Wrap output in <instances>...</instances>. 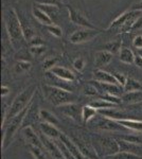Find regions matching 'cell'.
<instances>
[{"label":"cell","mask_w":142,"mask_h":159,"mask_svg":"<svg viewBox=\"0 0 142 159\" xmlns=\"http://www.w3.org/2000/svg\"><path fill=\"white\" fill-rule=\"evenodd\" d=\"M42 89L45 99L53 106L61 107L69 103H74L76 97L66 89L49 85V84H43Z\"/></svg>","instance_id":"cell-1"},{"label":"cell","mask_w":142,"mask_h":159,"mask_svg":"<svg viewBox=\"0 0 142 159\" xmlns=\"http://www.w3.org/2000/svg\"><path fill=\"white\" fill-rule=\"evenodd\" d=\"M35 92H36V86L34 85L27 87V88L20 92L16 98L14 99V101H13V103L10 106L9 110L7 111V119L9 120L13 119V118L16 117L17 115H19L21 111H24L28 106H30V103L32 102Z\"/></svg>","instance_id":"cell-2"},{"label":"cell","mask_w":142,"mask_h":159,"mask_svg":"<svg viewBox=\"0 0 142 159\" xmlns=\"http://www.w3.org/2000/svg\"><path fill=\"white\" fill-rule=\"evenodd\" d=\"M4 25L10 37L12 45L19 43L24 37V33L21 29V22H20L19 15L17 14L14 9H9L4 15Z\"/></svg>","instance_id":"cell-3"},{"label":"cell","mask_w":142,"mask_h":159,"mask_svg":"<svg viewBox=\"0 0 142 159\" xmlns=\"http://www.w3.org/2000/svg\"><path fill=\"white\" fill-rule=\"evenodd\" d=\"M30 109V106H28L24 111H21L19 115H17L16 117H14L13 119H11L7 123L6 129L3 132V135L1 136V147L3 150L9 147L11 144V142L13 141L15 137V134L18 132V129H20V126L24 123L25 117L28 116V111Z\"/></svg>","instance_id":"cell-4"},{"label":"cell","mask_w":142,"mask_h":159,"mask_svg":"<svg viewBox=\"0 0 142 159\" xmlns=\"http://www.w3.org/2000/svg\"><path fill=\"white\" fill-rule=\"evenodd\" d=\"M141 14H142L141 12L134 11V10L124 12L123 14H121L120 16L117 17V18L113 20L112 24H110L108 29L118 27V28H120V29L122 28V29H124V30H131L134 25V22L136 21L138 17H140Z\"/></svg>","instance_id":"cell-5"},{"label":"cell","mask_w":142,"mask_h":159,"mask_svg":"<svg viewBox=\"0 0 142 159\" xmlns=\"http://www.w3.org/2000/svg\"><path fill=\"white\" fill-rule=\"evenodd\" d=\"M99 30L98 29H80L74 31L70 35L69 40L72 43H83L86 42H90L92 38H94L97 35H99Z\"/></svg>","instance_id":"cell-6"},{"label":"cell","mask_w":142,"mask_h":159,"mask_svg":"<svg viewBox=\"0 0 142 159\" xmlns=\"http://www.w3.org/2000/svg\"><path fill=\"white\" fill-rule=\"evenodd\" d=\"M67 10H68V13H69V19H70V21L72 24L80 25V27H82L83 29H94V30L97 29V28L87 19V17L82 14L80 11H77V10L73 9V7H67Z\"/></svg>","instance_id":"cell-7"},{"label":"cell","mask_w":142,"mask_h":159,"mask_svg":"<svg viewBox=\"0 0 142 159\" xmlns=\"http://www.w3.org/2000/svg\"><path fill=\"white\" fill-rule=\"evenodd\" d=\"M100 145L103 150V153L105 154L106 157L112 156L115 154L119 153V144L118 140L112 139L109 137H104L100 139Z\"/></svg>","instance_id":"cell-8"},{"label":"cell","mask_w":142,"mask_h":159,"mask_svg":"<svg viewBox=\"0 0 142 159\" xmlns=\"http://www.w3.org/2000/svg\"><path fill=\"white\" fill-rule=\"evenodd\" d=\"M40 139L43 141V144H44L45 150L48 151V153L50 154L54 159H65L63 156V153H62L61 148H59L57 144H55V143L53 142L52 139L46 137V136L43 134L40 135Z\"/></svg>","instance_id":"cell-9"},{"label":"cell","mask_w":142,"mask_h":159,"mask_svg":"<svg viewBox=\"0 0 142 159\" xmlns=\"http://www.w3.org/2000/svg\"><path fill=\"white\" fill-rule=\"evenodd\" d=\"M97 127L105 132H118V130H125L126 129L122 125H120L117 121L108 118H102L97 123Z\"/></svg>","instance_id":"cell-10"},{"label":"cell","mask_w":142,"mask_h":159,"mask_svg":"<svg viewBox=\"0 0 142 159\" xmlns=\"http://www.w3.org/2000/svg\"><path fill=\"white\" fill-rule=\"evenodd\" d=\"M59 141L65 145V147L67 148V150L71 153V155L73 156L76 159H87L83 154L81 153L80 148H77V145L73 142V140H71L68 136L62 134L61 137H59Z\"/></svg>","instance_id":"cell-11"},{"label":"cell","mask_w":142,"mask_h":159,"mask_svg":"<svg viewBox=\"0 0 142 159\" xmlns=\"http://www.w3.org/2000/svg\"><path fill=\"white\" fill-rule=\"evenodd\" d=\"M22 134H24V137L25 138V141H27L29 145H32V147H36V148H42V150H45L40 137H38V136L35 134V132L33 130V129L31 126L25 127V129H22Z\"/></svg>","instance_id":"cell-12"},{"label":"cell","mask_w":142,"mask_h":159,"mask_svg":"<svg viewBox=\"0 0 142 159\" xmlns=\"http://www.w3.org/2000/svg\"><path fill=\"white\" fill-rule=\"evenodd\" d=\"M50 73L59 80H63L66 82H73L76 80V74L72 72L70 69L62 67V66H55L50 70Z\"/></svg>","instance_id":"cell-13"},{"label":"cell","mask_w":142,"mask_h":159,"mask_svg":"<svg viewBox=\"0 0 142 159\" xmlns=\"http://www.w3.org/2000/svg\"><path fill=\"white\" fill-rule=\"evenodd\" d=\"M100 115L104 116L105 118H108V119L115 120V121H118V120H124V119H133V118L128 117L127 114H125L122 110H119L116 107L113 108H107V109H101L98 110Z\"/></svg>","instance_id":"cell-14"},{"label":"cell","mask_w":142,"mask_h":159,"mask_svg":"<svg viewBox=\"0 0 142 159\" xmlns=\"http://www.w3.org/2000/svg\"><path fill=\"white\" fill-rule=\"evenodd\" d=\"M39 129L43 135H45L46 137L50 138V139H59L62 135L57 127L53 124H50V123L42 122L39 124Z\"/></svg>","instance_id":"cell-15"},{"label":"cell","mask_w":142,"mask_h":159,"mask_svg":"<svg viewBox=\"0 0 142 159\" xmlns=\"http://www.w3.org/2000/svg\"><path fill=\"white\" fill-rule=\"evenodd\" d=\"M112 55L110 52L106 50H100L95 53L94 55V65L98 69H101L102 67H105L112 61Z\"/></svg>","instance_id":"cell-16"},{"label":"cell","mask_w":142,"mask_h":159,"mask_svg":"<svg viewBox=\"0 0 142 159\" xmlns=\"http://www.w3.org/2000/svg\"><path fill=\"white\" fill-rule=\"evenodd\" d=\"M32 14L34 16V18L37 20L39 24H42L44 25H53V19L51 16L46 13L44 10L40 9L39 7H32Z\"/></svg>","instance_id":"cell-17"},{"label":"cell","mask_w":142,"mask_h":159,"mask_svg":"<svg viewBox=\"0 0 142 159\" xmlns=\"http://www.w3.org/2000/svg\"><path fill=\"white\" fill-rule=\"evenodd\" d=\"M94 81L100 82V83H105V84H117L119 85L117 80L113 76L112 73H109L102 69H97L94 72Z\"/></svg>","instance_id":"cell-18"},{"label":"cell","mask_w":142,"mask_h":159,"mask_svg":"<svg viewBox=\"0 0 142 159\" xmlns=\"http://www.w3.org/2000/svg\"><path fill=\"white\" fill-rule=\"evenodd\" d=\"M59 108H61V111L63 112L65 116L70 117L73 120H79V118L81 117L82 112H80L79 105L76 103H69V104L63 105V106H61Z\"/></svg>","instance_id":"cell-19"},{"label":"cell","mask_w":142,"mask_h":159,"mask_svg":"<svg viewBox=\"0 0 142 159\" xmlns=\"http://www.w3.org/2000/svg\"><path fill=\"white\" fill-rule=\"evenodd\" d=\"M121 101L126 104H138L142 102V91H131V92H124L121 97Z\"/></svg>","instance_id":"cell-20"},{"label":"cell","mask_w":142,"mask_h":159,"mask_svg":"<svg viewBox=\"0 0 142 159\" xmlns=\"http://www.w3.org/2000/svg\"><path fill=\"white\" fill-rule=\"evenodd\" d=\"M119 124L124 126L126 129H131L134 132H142V121L135 119H124V120H118Z\"/></svg>","instance_id":"cell-21"},{"label":"cell","mask_w":142,"mask_h":159,"mask_svg":"<svg viewBox=\"0 0 142 159\" xmlns=\"http://www.w3.org/2000/svg\"><path fill=\"white\" fill-rule=\"evenodd\" d=\"M118 144H119V152H130L136 154L137 151H141L142 148L140 144H135V143H131L127 141L120 139L118 140ZM138 155V154H137Z\"/></svg>","instance_id":"cell-22"},{"label":"cell","mask_w":142,"mask_h":159,"mask_svg":"<svg viewBox=\"0 0 142 159\" xmlns=\"http://www.w3.org/2000/svg\"><path fill=\"white\" fill-rule=\"evenodd\" d=\"M81 119L83 120L84 123H88L90 120H92L94 118L97 116L99 112L98 110L94 108L91 105H85V106L82 107V110H81Z\"/></svg>","instance_id":"cell-23"},{"label":"cell","mask_w":142,"mask_h":159,"mask_svg":"<svg viewBox=\"0 0 142 159\" xmlns=\"http://www.w3.org/2000/svg\"><path fill=\"white\" fill-rule=\"evenodd\" d=\"M20 18V16H19ZM20 22H21V29H22V33H24V38L25 40H30L32 39L33 37H35V31L33 29V27L30 25V22L28 21L27 19L20 18Z\"/></svg>","instance_id":"cell-24"},{"label":"cell","mask_w":142,"mask_h":159,"mask_svg":"<svg viewBox=\"0 0 142 159\" xmlns=\"http://www.w3.org/2000/svg\"><path fill=\"white\" fill-rule=\"evenodd\" d=\"M119 58L122 63L124 64H134L135 63L136 55L134 54V52L128 48H122L119 53Z\"/></svg>","instance_id":"cell-25"},{"label":"cell","mask_w":142,"mask_h":159,"mask_svg":"<svg viewBox=\"0 0 142 159\" xmlns=\"http://www.w3.org/2000/svg\"><path fill=\"white\" fill-rule=\"evenodd\" d=\"M89 105H91L94 108H95L97 110H101V109H107V108H113V107H116L117 105L110 103V102L106 101V100H103L101 98H98L94 100V101H91L89 103Z\"/></svg>","instance_id":"cell-26"},{"label":"cell","mask_w":142,"mask_h":159,"mask_svg":"<svg viewBox=\"0 0 142 159\" xmlns=\"http://www.w3.org/2000/svg\"><path fill=\"white\" fill-rule=\"evenodd\" d=\"M39 118L43 120V122L50 123V124H53V125H57L59 123L56 116H54L52 112L48 111V110H46V109L39 110Z\"/></svg>","instance_id":"cell-27"},{"label":"cell","mask_w":142,"mask_h":159,"mask_svg":"<svg viewBox=\"0 0 142 159\" xmlns=\"http://www.w3.org/2000/svg\"><path fill=\"white\" fill-rule=\"evenodd\" d=\"M141 89H142V86H141L140 82L133 78H128L124 87H123V91L124 92L138 91V90H141Z\"/></svg>","instance_id":"cell-28"},{"label":"cell","mask_w":142,"mask_h":159,"mask_svg":"<svg viewBox=\"0 0 142 159\" xmlns=\"http://www.w3.org/2000/svg\"><path fill=\"white\" fill-rule=\"evenodd\" d=\"M103 48H104V50L110 52L112 54L120 53L121 49H122V42L121 40H110V42L105 43Z\"/></svg>","instance_id":"cell-29"},{"label":"cell","mask_w":142,"mask_h":159,"mask_svg":"<svg viewBox=\"0 0 142 159\" xmlns=\"http://www.w3.org/2000/svg\"><path fill=\"white\" fill-rule=\"evenodd\" d=\"M32 65H31L30 61H18L16 64L14 65V71L18 74L25 73L30 70Z\"/></svg>","instance_id":"cell-30"},{"label":"cell","mask_w":142,"mask_h":159,"mask_svg":"<svg viewBox=\"0 0 142 159\" xmlns=\"http://www.w3.org/2000/svg\"><path fill=\"white\" fill-rule=\"evenodd\" d=\"M107 158L112 159H142L141 156L137 155V154L130 153V152H119L112 156H109Z\"/></svg>","instance_id":"cell-31"},{"label":"cell","mask_w":142,"mask_h":159,"mask_svg":"<svg viewBox=\"0 0 142 159\" xmlns=\"http://www.w3.org/2000/svg\"><path fill=\"white\" fill-rule=\"evenodd\" d=\"M83 92L88 97H95V96H99L100 90L98 89V87L94 84H92L91 82H88V84L84 87Z\"/></svg>","instance_id":"cell-32"},{"label":"cell","mask_w":142,"mask_h":159,"mask_svg":"<svg viewBox=\"0 0 142 159\" xmlns=\"http://www.w3.org/2000/svg\"><path fill=\"white\" fill-rule=\"evenodd\" d=\"M47 30L50 34H52L53 36H55V37H62V35H63V30H62V28L55 24L47 25Z\"/></svg>","instance_id":"cell-33"},{"label":"cell","mask_w":142,"mask_h":159,"mask_svg":"<svg viewBox=\"0 0 142 159\" xmlns=\"http://www.w3.org/2000/svg\"><path fill=\"white\" fill-rule=\"evenodd\" d=\"M29 148H30V152L31 154L33 155V157L35 159H47L45 156V154H44L42 148H36V147H32V145H29Z\"/></svg>","instance_id":"cell-34"},{"label":"cell","mask_w":142,"mask_h":159,"mask_svg":"<svg viewBox=\"0 0 142 159\" xmlns=\"http://www.w3.org/2000/svg\"><path fill=\"white\" fill-rule=\"evenodd\" d=\"M99 98L103 99V100H106V101L110 102V103L115 104V105H118L121 101V98H119L117 96H113V94H108V93H103L102 96H100Z\"/></svg>","instance_id":"cell-35"},{"label":"cell","mask_w":142,"mask_h":159,"mask_svg":"<svg viewBox=\"0 0 142 159\" xmlns=\"http://www.w3.org/2000/svg\"><path fill=\"white\" fill-rule=\"evenodd\" d=\"M37 7H39L40 9L44 10L47 14L50 16L51 14H56L58 11V7L57 6H48V4H38Z\"/></svg>","instance_id":"cell-36"},{"label":"cell","mask_w":142,"mask_h":159,"mask_svg":"<svg viewBox=\"0 0 142 159\" xmlns=\"http://www.w3.org/2000/svg\"><path fill=\"white\" fill-rule=\"evenodd\" d=\"M85 65H86V61H85L83 57H79V58H76V60H74L73 61V68L76 69V71H79V72L84 70Z\"/></svg>","instance_id":"cell-37"},{"label":"cell","mask_w":142,"mask_h":159,"mask_svg":"<svg viewBox=\"0 0 142 159\" xmlns=\"http://www.w3.org/2000/svg\"><path fill=\"white\" fill-rule=\"evenodd\" d=\"M30 52L33 56H40L46 52L45 46H37V47H31Z\"/></svg>","instance_id":"cell-38"},{"label":"cell","mask_w":142,"mask_h":159,"mask_svg":"<svg viewBox=\"0 0 142 159\" xmlns=\"http://www.w3.org/2000/svg\"><path fill=\"white\" fill-rule=\"evenodd\" d=\"M113 74V76L116 78V80H117V82H118V84H119V86H121L123 88L125 85V83H126V81H127V76L125 75V74H123V73H119V72H115V73H112Z\"/></svg>","instance_id":"cell-39"},{"label":"cell","mask_w":142,"mask_h":159,"mask_svg":"<svg viewBox=\"0 0 142 159\" xmlns=\"http://www.w3.org/2000/svg\"><path fill=\"white\" fill-rule=\"evenodd\" d=\"M121 139L131 143H135V144H142V138L136 137V136H121Z\"/></svg>","instance_id":"cell-40"},{"label":"cell","mask_w":142,"mask_h":159,"mask_svg":"<svg viewBox=\"0 0 142 159\" xmlns=\"http://www.w3.org/2000/svg\"><path fill=\"white\" fill-rule=\"evenodd\" d=\"M56 66V58H47L44 63V69L50 71L51 69Z\"/></svg>","instance_id":"cell-41"},{"label":"cell","mask_w":142,"mask_h":159,"mask_svg":"<svg viewBox=\"0 0 142 159\" xmlns=\"http://www.w3.org/2000/svg\"><path fill=\"white\" fill-rule=\"evenodd\" d=\"M30 45L31 47H37V46H44V40L40 37L35 36L30 40Z\"/></svg>","instance_id":"cell-42"},{"label":"cell","mask_w":142,"mask_h":159,"mask_svg":"<svg viewBox=\"0 0 142 159\" xmlns=\"http://www.w3.org/2000/svg\"><path fill=\"white\" fill-rule=\"evenodd\" d=\"M38 4H48V6H58L61 0H35Z\"/></svg>","instance_id":"cell-43"},{"label":"cell","mask_w":142,"mask_h":159,"mask_svg":"<svg viewBox=\"0 0 142 159\" xmlns=\"http://www.w3.org/2000/svg\"><path fill=\"white\" fill-rule=\"evenodd\" d=\"M133 45L134 47L137 48L138 50L142 49V35H137L133 40Z\"/></svg>","instance_id":"cell-44"},{"label":"cell","mask_w":142,"mask_h":159,"mask_svg":"<svg viewBox=\"0 0 142 159\" xmlns=\"http://www.w3.org/2000/svg\"><path fill=\"white\" fill-rule=\"evenodd\" d=\"M142 29V15L140 17H138L137 18V20L135 22H134L133 27H131V31H135V30H140Z\"/></svg>","instance_id":"cell-45"},{"label":"cell","mask_w":142,"mask_h":159,"mask_svg":"<svg viewBox=\"0 0 142 159\" xmlns=\"http://www.w3.org/2000/svg\"><path fill=\"white\" fill-rule=\"evenodd\" d=\"M10 91H11V90H10V88L7 85H2L1 86V97H2V98H3V97H7V94L10 93Z\"/></svg>","instance_id":"cell-46"},{"label":"cell","mask_w":142,"mask_h":159,"mask_svg":"<svg viewBox=\"0 0 142 159\" xmlns=\"http://www.w3.org/2000/svg\"><path fill=\"white\" fill-rule=\"evenodd\" d=\"M131 10H134V11H139L142 13V0H140L139 2H137L136 4H134L133 7H131Z\"/></svg>","instance_id":"cell-47"},{"label":"cell","mask_w":142,"mask_h":159,"mask_svg":"<svg viewBox=\"0 0 142 159\" xmlns=\"http://www.w3.org/2000/svg\"><path fill=\"white\" fill-rule=\"evenodd\" d=\"M134 64H135V65L138 68H141L142 69V57H141V56L137 55L136 58H135V63H134Z\"/></svg>","instance_id":"cell-48"},{"label":"cell","mask_w":142,"mask_h":159,"mask_svg":"<svg viewBox=\"0 0 142 159\" xmlns=\"http://www.w3.org/2000/svg\"><path fill=\"white\" fill-rule=\"evenodd\" d=\"M138 55H139V56H141V57H142V49L138 50Z\"/></svg>","instance_id":"cell-49"}]
</instances>
